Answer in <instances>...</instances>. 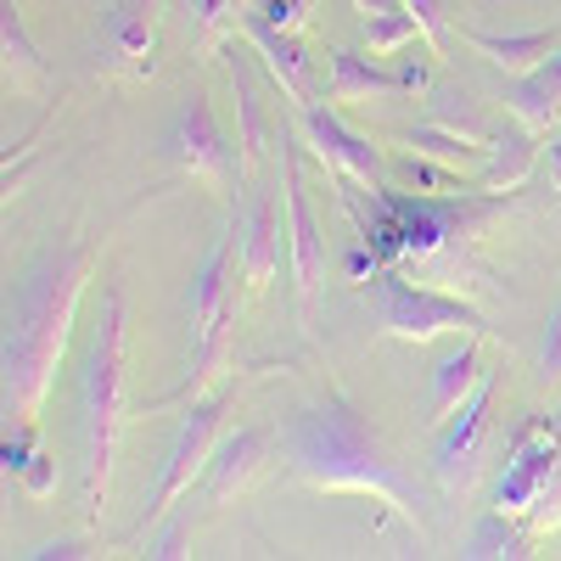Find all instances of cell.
Instances as JSON below:
<instances>
[{"label": "cell", "instance_id": "6da1fadb", "mask_svg": "<svg viewBox=\"0 0 561 561\" xmlns=\"http://www.w3.org/2000/svg\"><path fill=\"white\" fill-rule=\"evenodd\" d=\"M90 270H96V253L84 242H68L57 253H45L23 287L7 298V348H0V370H7L0 410H7V427H34L45 393L57 382L62 348L73 337V314L90 287Z\"/></svg>", "mask_w": 561, "mask_h": 561}, {"label": "cell", "instance_id": "7a4b0ae2", "mask_svg": "<svg viewBox=\"0 0 561 561\" xmlns=\"http://www.w3.org/2000/svg\"><path fill=\"white\" fill-rule=\"evenodd\" d=\"M280 455H287L293 478L320 494H365L377 505H393L399 517H415V494L399 472V460L343 399L298 410L280 427Z\"/></svg>", "mask_w": 561, "mask_h": 561}, {"label": "cell", "instance_id": "3957f363", "mask_svg": "<svg viewBox=\"0 0 561 561\" xmlns=\"http://www.w3.org/2000/svg\"><path fill=\"white\" fill-rule=\"evenodd\" d=\"M79 415H84V517L102 523L107 478H113V444L124 427V298L118 287L102 293L96 332L79 370Z\"/></svg>", "mask_w": 561, "mask_h": 561}, {"label": "cell", "instance_id": "277c9868", "mask_svg": "<svg viewBox=\"0 0 561 561\" xmlns=\"http://www.w3.org/2000/svg\"><path fill=\"white\" fill-rule=\"evenodd\" d=\"M237 237H242V219H230L214 237L203 270H197V287H192V377L174 393L152 399V410L203 399V388L230 365V332H237V248H242Z\"/></svg>", "mask_w": 561, "mask_h": 561}, {"label": "cell", "instance_id": "5b68a950", "mask_svg": "<svg viewBox=\"0 0 561 561\" xmlns=\"http://www.w3.org/2000/svg\"><path fill=\"white\" fill-rule=\"evenodd\" d=\"M365 298H370V314L388 337L399 343H433L444 332H466V337H483L489 325L472 304H460L449 293H433V287H415L399 270H377L365 280Z\"/></svg>", "mask_w": 561, "mask_h": 561}, {"label": "cell", "instance_id": "8992f818", "mask_svg": "<svg viewBox=\"0 0 561 561\" xmlns=\"http://www.w3.org/2000/svg\"><path fill=\"white\" fill-rule=\"evenodd\" d=\"M230 399H237V382H225L219 393L185 404V421H180V433H174V449H169V460H163V478H158V489H152L147 511H140V528H152V523L163 517V511L180 500V494H192V483H203L208 460H214L219 421H225Z\"/></svg>", "mask_w": 561, "mask_h": 561}, {"label": "cell", "instance_id": "52a82bcc", "mask_svg": "<svg viewBox=\"0 0 561 561\" xmlns=\"http://www.w3.org/2000/svg\"><path fill=\"white\" fill-rule=\"evenodd\" d=\"M169 158L192 174V180H203L214 197H230V192H242V174H248V163H242V152L230 147V135L219 129V118H214V107H208V96H192L180 107V118H174V129H169Z\"/></svg>", "mask_w": 561, "mask_h": 561}, {"label": "cell", "instance_id": "ba28073f", "mask_svg": "<svg viewBox=\"0 0 561 561\" xmlns=\"http://www.w3.org/2000/svg\"><path fill=\"white\" fill-rule=\"evenodd\" d=\"M280 180H287V225H293V280H298V314H314L320 280H325V237L309 208V185H304V158H298V129L280 124Z\"/></svg>", "mask_w": 561, "mask_h": 561}, {"label": "cell", "instance_id": "9c48e42d", "mask_svg": "<svg viewBox=\"0 0 561 561\" xmlns=\"http://www.w3.org/2000/svg\"><path fill=\"white\" fill-rule=\"evenodd\" d=\"M298 129L309 135L314 158H320L325 169H332V174L354 180L359 192H388V163H382V152L370 147L365 135L343 129L325 96H314V102H304V107H298Z\"/></svg>", "mask_w": 561, "mask_h": 561}, {"label": "cell", "instance_id": "30bf717a", "mask_svg": "<svg viewBox=\"0 0 561 561\" xmlns=\"http://www.w3.org/2000/svg\"><path fill=\"white\" fill-rule=\"evenodd\" d=\"M494 388H500V377H494V370H483V382L472 388V399H466V404L444 421V433H438L433 472H438V483H444L449 494L472 489V478H478L483 438H489V410H494Z\"/></svg>", "mask_w": 561, "mask_h": 561}, {"label": "cell", "instance_id": "8fae6325", "mask_svg": "<svg viewBox=\"0 0 561 561\" xmlns=\"http://www.w3.org/2000/svg\"><path fill=\"white\" fill-rule=\"evenodd\" d=\"M158 12L163 0H113L107 28L96 39V68L113 79H147L158 51Z\"/></svg>", "mask_w": 561, "mask_h": 561}, {"label": "cell", "instance_id": "7c38bea8", "mask_svg": "<svg viewBox=\"0 0 561 561\" xmlns=\"http://www.w3.org/2000/svg\"><path fill=\"white\" fill-rule=\"evenodd\" d=\"M556 466H561V438H556V427H523L517 444H511L505 472H500V511H505V517H523V511L550 489Z\"/></svg>", "mask_w": 561, "mask_h": 561}, {"label": "cell", "instance_id": "4fadbf2b", "mask_svg": "<svg viewBox=\"0 0 561 561\" xmlns=\"http://www.w3.org/2000/svg\"><path fill=\"white\" fill-rule=\"evenodd\" d=\"M427 90V62H404L399 73H382L359 51H332V107L337 102H388V96H415Z\"/></svg>", "mask_w": 561, "mask_h": 561}, {"label": "cell", "instance_id": "5bb4252c", "mask_svg": "<svg viewBox=\"0 0 561 561\" xmlns=\"http://www.w3.org/2000/svg\"><path fill=\"white\" fill-rule=\"evenodd\" d=\"M237 28L248 34V45H253V51L264 57V68L275 73V84L287 90V96H293L298 107H304V102H314V68H309V57H304L298 34H287V28L264 23L259 12H248Z\"/></svg>", "mask_w": 561, "mask_h": 561}, {"label": "cell", "instance_id": "9a60e30c", "mask_svg": "<svg viewBox=\"0 0 561 561\" xmlns=\"http://www.w3.org/2000/svg\"><path fill=\"white\" fill-rule=\"evenodd\" d=\"M539 140H545V135H534L528 124L494 129L489 163L478 169V185H472V192H494V197H505V192H523V185L534 180V169H539V158H545Z\"/></svg>", "mask_w": 561, "mask_h": 561}, {"label": "cell", "instance_id": "2e32d148", "mask_svg": "<svg viewBox=\"0 0 561 561\" xmlns=\"http://www.w3.org/2000/svg\"><path fill=\"white\" fill-rule=\"evenodd\" d=\"M275 259H280V225H275V197L253 192L242 208V287L248 298L270 293L275 280Z\"/></svg>", "mask_w": 561, "mask_h": 561}, {"label": "cell", "instance_id": "e0dca14e", "mask_svg": "<svg viewBox=\"0 0 561 561\" xmlns=\"http://www.w3.org/2000/svg\"><path fill=\"white\" fill-rule=\"evenodd\" d=\"M259 466H264V433L242 427V433H230L214 460H208V472H203V500L208 505H225L230 494H242L253 478H259Z\"/></svg>", "mask_w": 561, "mask_h": 561}, {"label": "cell", "instance_id": "ac0fdd59", "mask_svg": "<svg viewBox=\"0 0 561 561\" xmlns=\"http://www.w3.org/2000/svg\"><path fill=\"white\" fill-rule=\"evenodd\" d=\"M460 39L472 45L478 57H489L500 73L523 79L539 62H550V51H561V34L556 28H534V34H483V28H460Z\"/></svg>", "mask_w": 561, "mask_h": 561}, {"label": "cell", "instance_id": "d6986e66", "mask_svg": "<svg viewBox=\"0 0 561 561\" xmlns=\"http://www.w3.org/2000/svg\"><path fill=\"white\" fill-rule=\"evenodd\" d=\"M505 107L517 124H528L534 135H556L561 129V57L539 62L534 73H523L505 90Z\"/></svg>", "mask_w": 561, "mask_h": 561}, {"label": "cell", "instance_id": "ffe728a7", "mask_svg": "<svg viewBox=\"0 0 561 561\" xmlns=\"http://www.w3.org/2000/svg\"><path fill=\"white\" fill-rule=\"evenodd\" d=\"M0 51H7V90H12V96L45 84V57H39V45L23 28V7H18V0H0Z\"/></svg>", "mask_w": 561, "mask_h": 561}, {"label": "cell", "instance_id": "44dd1931", "mask_svg": "<svg viewBox=\"0 0 561 561\" xmlns=\"http://www.w3.org/2000/svg\"><path fill=\"white\" fill-rule=\"evenodd\" d=\"M483 382V354H478V343H460L455 354H444L438 359V370H433V427H444V421L472 399V388Z\"/></svg>", "mask_w": 561, "mask_h": 561}, {"label": "cell", "instance_id": "7402d4cb", "mask_svg": "<svg viewBox=\"0 0 561 561\" xmlns=\"http://www.w3.org/2000/svg\"><path fill=\"white\" fill-rule=\"evenodd\" d=\"M230 84H237V118H242V163L248 169H264L270 163V118H264V107H259V90H253V68H248V57H237L230 51Z\"/></svg>", "mask_w": 561, "mask_h": 561}, {"label": "cell", "instance_id": "603a6c76", "mask_svg": "<svg viewBox=\"0 0 561 561\" xmlns=\"http://www.w3.org/2000/svg\"><path fill=\"white\" fill-rule=\"evenodd\" d=\"M427 124L472 140V147H494V124L483 118V107L472 102V90H433L427 96Z\"/></svg>", "mask_w": 561, "mask_h": 561}, {"label": "cell", "instance_id": "cb8c5ba5", "mask_svg": "<svg viewBox=\"0 0 561 561\" xmlns=\"http://www.w3.org/2000/svg\"><path fill=\"white\" fill-rule=\"evenodd\" d=\"M399 140H404L410 152L444 163V169H483V163H489V147H472V140H460V135H449V129H438V124H415V129H404Z\"/></svg>", "mask_w": 561, "mask_h": 561}, {"label": "cell", "instance_id": "d4e9b609", "mask_svg": "<svg viewBox=\"0 0 561 561\" xmlns=\"http://www.w3.org/2000/svg\"><path fill=\"white\" fill-rule=\"evenodd\" d=\"M534 528L528 523H505V511L500 517H489L478 534H472V545H466V556H534Z\"/></svg>", "mask_w": 561, "mask_h": 561}, {"label": "cell", "instance_id": "484cf974", "mask_svg": "<svg viewBox=\"0 0 561 561\" xmlns=\"http://www.w3.org/2000/svg\"><path fill=\"white\" fill-rule=\"evenodd\" d=\"M421 34V23L399 7V12H382V18H365V39H370V57H393L399 45H410Z\"/></svg>", "mask_w": 561, "mask_h": 561}, {"label": "cell", "instance_id": "4316f807", "mask_svg": "<svg viewBox=\"0 0 561 561\" xmlns=\"http://www.w3.org/2000/svg\"><path fill=\"white\" fill-rule=\"evenodd\" d=\"M242 7H248V0H185V12H192L203 45H219L225 23H242V18H248Z\"/></svg>", "mask_w": 561, "mask_h": 561}, {"label": "cell", "instance_id": "83f0119b", "mask_svg": "<svg viewBox=\"0 0 561 561\" xmlns=\"http://www.w3.org/2000/svg\"><path fill=\"white\" fill-rule=\"evenodd\" d=\"M523 523L534 528V539H545L550 528H561V466H556V478H550V489L523 511Z\"/></svg>", "mask_w": 561, "mask_h": 561}, {"label": "cell", "instance_id": "f1b7e54d", "mask_svg": "<svg viewBox=\"0 0 561 561\" xmlns=\"http://www.w3.org/2000/svg\"><path fill=\"white\" fill-rule=\"evenodd\" d=\"M18 483H23V494H34V500H51L57 483H62V478H57V460L45 455V449H34V460L18 472Z\"/></svg>", "mask_w": 561, "mask_h": 561}, {"label": "cell", "instance_id": "f546056e", "mask_svg": "<svg viewBox=\"0 0 561 561\" xmlns=\"http://www.w3.org/2000/svg\"><path fill=\"white\" fill-rule=\"evenodd\" d=\"M404 12L421 23L427 51H444V0H404Z\"/></svg>", "mask_w": 561, "mask_h": 561}, {"label": "cell", "instance_id": "4dcf8cb0", "mask_svg": "<svg viewBox=\"0 0 561 561\" xmlns=\"http://www.w3.org/2000/svg\"><path fill=\"white\" fill-rule=\"evenodd\" d=\"M309 12H314V0H264V7H259L264 23L287 28V34H298V28L309 23Z\"/></svg>", "mask_w": 561, "mask_h": 561}, {"label": "cell", "instance_id": "1f68e13d", "mask_svg": "<svg viewBox=\"0 0 561 561\" xmlns=\"http://www.w3.org/2000/svg\"><path fill=\"white\" fill-rule=\"evenodd\" d=\"M545 169H550V192L561 197V135H550V147H545Z\"/></svg>", "mask_w": 561, "mask_h": 561}, {"label": "cell", "instance_id": "d6a6232c", "mask_svg": "<svg viewBox=\"0 0 561 561\" xmlns=\"http://www.w3.org/2000/svg\"><path fill=\"white\" fill-rule=\"evenodd\" d=\"M545 365H550V370H561V309H556V320H550V337H545Z\"/></svg>", "mask_w": 561, "mask_h": 561}, {"label": "cell", "instance_id": "836d02e7", "mask_svg": "<svg viewBox=\"0 0 561 561\" xmlns=\"http://www.w3.org/2000/svg\"><path fill=\"white\" fill-rule=\"evenodd\" d=\"M354 7H359L365 18H382V12H399L404 0H354Z\"/></svg>", "mask_w": 561, "mask_h": 561}, {"label": "cell", "instance_id": "e575fe53", "mask_svg": "<svg viewBox=\"0 0 561 561\" xmlns=\"http://www.w3.org/2000/svg\"><path fill=\"white\" fill-rule=\"evenodd\" d=\"M550 427H556V438H561V415H550Z\"/></svg>", "mask_w": 561, "mask_h": 561}, {"label": "cell", "instance_id": "d590c367", "mask_svg": "<svg viewBox=\"0 0 561 561\" xmlns=\"http://www.w3.org/2000/svg\"><path fill=\"white\" fill-rule=\"evenodd\" d=\"M556 135H561V129H556Z\"/></svg>", "mask_w": 561, "mask_h": 561}]
</instances>
